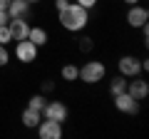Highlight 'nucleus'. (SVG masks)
I'll return each instance as SVG.
<instances>
[{
  "label": "nucleus",
  "mask_w": 149,
  "mask_h": 139,
  "mask_svg": "<svg viewBox=\"0 0 149 139\" xmlns=\"http://www.w3.org/2000/svg\"><path fill=\"white\" fill-rule=\"evenodd\" d=\"M57 20L67 32H82L90 22V10H85L77 3H67L62 10H57Z\"/></svg>",
  "instance_id": "f257e3e1"
},
{
  "label": "nucleus",
  "mask_w": 149,
  "mask_h": 139,
  "mask_svg": "<svg viewBox=\"0 0 149 139\" xmlns=\"http://www.w3.org/2000/svg\"><path fill=\"white\" fill-rule=\"evenodd\" d=\"M104 77H107V65L100 62V60H90V62H85L80 67V80L85 85H97Z\"/></svg>",
  "instance_id": "f03ea898"
},
{
  "label": "nucleus",
  "mask_w": 149,
  "mask_h": 139,
  "mask_svg": "<svg viewBox=\"0 0 149 139\" xmlns=\"http://www.w3.org/2000/svg\"><path fill=\"white\" fill-rule=\"evenodd\" d=\"M37 55H40V47H37L35 42H30V40H17L15 42V60L22 65H30L37 60Z\"/></svg>",
  "instance_id": "7ed1b4c3"
},
{
  "label": "nucleus",
  "mask_w": 149,
  "mask_h": 139,
  "mask_svg": "<svg viewBox=\"0 0 149 139\" xmlns=\"http://www.w3.org/2000/svg\"><path fill=\"white\" fill-rule=\"evenodd\" d=\"M117 70H119V75L127 77V80H132V77L142 75V60H137L134 55H122L117 62Z\"/></svg>",
  "instance_id": "20e7f679"
},
{
  "label": "nucleus",
  "mask_w": 149,
  "mask_h": 139,
  "mask_svg": "<svg viewBox=\"0 0 149 139\" xmlns=\"http://www.w3.org/2000/svg\"><path fill=\"white\" fill-rule=\"evenodd\" d=\"M37 137L40 139H62V122H55V119H40L37 124Z\"/></svg>",
  "instance_id": "39448f33"
},
{
  "label": "nucleus",
  "mask_w": 149,
  "mask_h": 139,
  "mask_svg": "<svg viewBox=\"0 0 149 139\" xmlns=\"http://www.w3.org/2000/svg\"><path fill=\"white\" fill-rule=\"evenodd\" d=\"M67 114H70L67 104H65V102H57V99H52V102H45V107H42V117H45V119L65 122V119H67Z\"/></svg>",
  "instance_id": "423d86ee"
},
{
  "label": "nucleus",
  "mask_w": 149,
  "mask_h": 139,
  "mask_svg": "<svg viewBox=\"0 0 149 139\" xmlns=\"http://www.w3.org/2000/svg\"><path fill=\"white\" fill-rule=\"evenodd\" d=\"M127 92L134 97L137 102H142V99H147L149 97V82L144 80V77H132V80H127Z\"/></svg>",
  "instance_id": "0eeeda50"
},
{
  "label": "nucleus",
  "mask_w": 149,
  "mask_h": 139,
  "mask_svg": "<svg viewBox=\"0 0 149 139\" xmlns=\"http://www.w3.org/2000/svg\"><path fill=\"white\" fill-rule=\"evenodd\" d=\"M149 22V10L144 5H129V10H127V25L129 27H142V25H147Z\"/></svg>",
  "instance_id": "6e6552de"
},
{
  "label": "nucleus",
  "mask_w": 149,
  "mask_h": 139,
  "mask_svg": "<svg viewBox=\"0 0 149 139\" xmlns=\"http://www.w3.org/2000/svg\"><path fill=\"white\" fill-rule=\"evenodd\" d=\"M114 107L119 112H124V114H137L139 112V102L129 92H119V95H114Z\"/></svg>",
  "instance_id": "1a4fd4ad"
},
{
  "label": "nucleus",
  "mask_w": 149,
  "mask_h": 139,
  "mask_svg": "<svg viewBox=\"0 0 149 139\" xmlns=\"http://www.w3.org/2000/svg\"><path fill=\"white\" fill-rule=\"evenodd\" d=\"M8 27H10V35L13 40H25L27 38V32H30V22L25 20V17H10L8 20Z\"/></svg>",
  "instance_id": "9d476101"
},
{
  "label": "nucleus",
  "mask_w": 149,
  "mask_h": 139,
  "mask_svg": "<svg viewBox=\"0 0 149 139\" xmlns=\"http://www.w3.org/2000/svg\"><path fill=\"white\" fill-rule=\"evenodd\" d=\"M40 119H42V112L30 109V107H25V109H22V114H20V122L25 124L27 129H35L37 124H40Z\"/></svg>",
  "instance_id": "9b49d317"
},
{
  "label": "nucleus",
  "mask_w": 149,
  "mask_h": 139,
  "mask_svg": "<svg viewBox=\"0 0 149 139\" xmlns=\"http://www.w3.org/2000/svg\"><path fill=\"white\" fill-rule=\"evenodd\" d=\"M27 13H30L27 0H10V5H8V15L10 17H25Z\"/></svg>",
  "instance_id": "f8f14e48"
},
{
  "label": "nucleus",
  "mask_w": 149,
  "mask_h": 139,
  "mask_svg": "<svg viewBox=\"0 0 149 139\" xmlns=\"http://www.w3.org/2000/svg\"><path fill=\"white\" fill-rule=\"evenodd\" d=\"M27 40H30V42H35L37 47H42V45H47L50 35H47V30H45V27H32V25H30V32H27Z\"/></svg>",
  "instance_id": "ddd939ff"
},
{
  "label": "nucleus",
  "mask_w": 149,
  "mask_h": 139,
  "mask_svg": "<svg viewBox=\"0 0 149 139\" xmlns=\"http://www.w3.org/2000/svg\"><path fill=\"white\" fill-rule=\"evenodd\" d=\"M60 75H62L65 82H74V80H80V67L70 62V65H65V67L60 70Z\"/></svg>",
  "instance_id": "4468645a"
},
{
  "label": "nucleus",
  "mask_w": 149,
  "mask_h": 139,
  "mask_svg": "<svg viewBox=\"0 0 149 139\" xmlns=\"http://www.w3.org/2000/svg\"><path fill=\"white\" fill-rule=\"evenodd\" d=\"M119 92H127V77H122V75L109 82V95L114 97V95H119Z\"/></svg>",
  "instance_id": "2eb2a0df"
},
{
  "label": "nucleus",
  "mask_w": 149,
  "mask_h": 139,
  "mask_svg": "<svg viewBox=\"0 0 149 139\" xmlns=\"http://www.w3.org/2000/svg\"><path fill=\"white\" fill-rule=\"evenodd\" d=\"M45 95H32L30 97V102H27V107L30 109H37V112H42V107H45Z\"/></svg>",
  "instance_id": "dca6fc26"
},
{
  "label": "nucleus",
  "mask_w": 149,
  "mask_h": 139,
  "mask_svg": "<svg viewBox=\"0 0 149 139\" xmlns=\"http://www.w3.org/2000/svg\"><path fill=\"white\" fill-rule=\"evenodd\" d=\"M10 42H13L10 27H8V25H0V45H10Z\"/></svg>",
  "instance_id": "f3484780"
},
{
  "label": "nucleus",
  "mask_w": 149,
  "mask_h": 139,
  "mask_svg": "<svg viewBox=\"0 0 149 139\" xmlns=\"http://www.w3.org/2000/svg\"><path fill=\"white\" fill-rule=\"evenodd\" d=\"M10 62V52H8V45H0V67H5Z\"/></svg>",
  "instance_id": "a211bd4d"
},
{
  "label": "nucleus",
  "mask_w": 149,
  "mask_h": 139,
  "mask_svg": "<svg viewBox=\"0 0 149 139\" xmlns=\"http://www.w3.org/2000/svg\"><path fill=\"white\" fill-rule=\"evenodd\" d=\"M92 45H95V40H92V38H82L80 40V52H90Z\"/></svg>",
  "instance_id": "6ab92c4d"
},
{
  "label": "nucleus",
  "mask_w": 149,
  "mask_h": 139,
  "mask_svg": "<svg viewBox=\"0 0 149 139\" xmlns=\"http://www.w3.org/2000/svg\"><path fill=\"white\" fill-rule=\"evenodd\" d=\"M74 3H77V5H82L85 10H92V8H95L100 0H74Z\"/></svg>",
  "instance_id": "aec40b11"
},
{
  "label": "nucleus",
  "mask_w": 149,
  "mask_h": 139,
  "mask_svg": "<svg viewBox=\"0 0 149 139\" xmlns=\"http://www.w3.org/2000/svg\"><path fill=\"white\" fill-rule=\"evenodd\" d=\"M8 20H10L8 10H3V8H0V25H8Z\"/></svg>",
  "instance_id": "412c9836"
},
{
  "label": "nucleus",
  "mask_w": 149,
  "mask_h": 139,
  "mask_svg": "<svg viewBox=\"0 0 149 139\" xmlns=\"http://www.w3.org/2000/svg\"><path fill=\"white\" fill-rule=\"evenodd\" d=\"M8 5H10V0H0V8L3 10H8Z\"/></svg>",
  "instance_id": "4be33fe9"
},
{
  "label": "nucleus",
  "mask_w": 149,
  "mask_h": 139,
  "mask_svg": "<svg viewBox=\"0 0 149 139\" xmlns=\"http://www.w3.org/2000/svg\"><path fill=\"white\" fill-rule=\"evenodd\" d=\"M122 3H127V5H137V3H142V0H122Z\"/></svg>",
  "instance_id": "5701e85b"
},
{
  "label": "nucleus",
  "mask_w": 149,
  "mask_h": 139,
  "mask_svg": "<svg viewBox=\"0 0 149 139\" xmlns=\"http://www.w3.org/2000/svg\"><path fill=\"white\" fill-rule=\"evenodd\" d=\"M27 3H30V5H32V3H40V0H27Z\"/></svg>",
  "instance_id": "b1692460"
}]
</instances>
